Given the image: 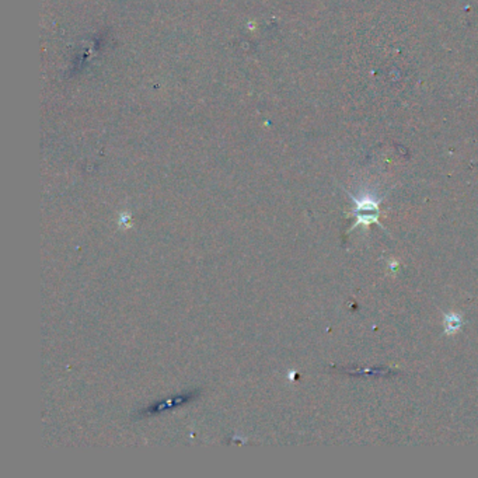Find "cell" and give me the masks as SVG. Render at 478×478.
Listing matches in <instances>:
<instances>
[{
	"mask_svg": "<svg viewBox=\"0 0 478 478\" xmlns=\"http://www.w3.org/2000/svg\"><path fill=\"white\" fill-rule=\"evenodd\" d=\"M463 327V318L457 313H446L444 314V334H455Z\"/></svg>",
	"mask_w": 478,
	"mask_h": 478,
	"instance_id": "7a4b0ae2",
	"label": "cell"
},
{
	"mask_svg": "<svg viewBox=\"0 0 478 478\" xmlns=\"http://www.w3.org/2000/svg\"><path fill=\"white\" fill-rule=\"evenodd\" d=\"M354 216L355 223L352 225V229L358 226H369L372 223L379 222V201H376L372 195H363L361 198L354 197Z\"/></svg>",
	"mask_w": 478,
	"mask_h": 478,
	"instance_id": "6da1fadb",
	"label": "cell"
}]
</instances>
